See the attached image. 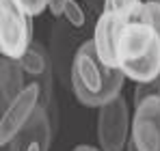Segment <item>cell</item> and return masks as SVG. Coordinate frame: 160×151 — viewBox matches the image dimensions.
Returning <instances> with one entry per match:
<instances>
[{
	"label": "cell",
	"instance_id": "6da1fadb",
	"mask_svg": "<svg viewBox=\"0 0 160 151\" xmlns=\"http://www.w3.org/2000/svg\"><path fill=\"white\" fill-rule=\"evenodd\" d=\"M126 74L121 69L106 67L98 52L93 39H84L76 52L72 69V89L76 100L87 108H102L121 95Z\"/></svg>",
	"mask_w": 160,
	"mask_h": 151
},
{
	"label": "cell",
	"instance_id": "7a4b0ae2",
	"mask_svg": "<svg viewBox=\"0 0 160 151\" xmlns=\"http://www.w3.org/2000/svg\"><path fill=\"white\" fill-rule=\"evenodd\" d=\"M117 69L134 82H149L160 76V37L147 22L126 24L115 43Z\"/></svg>",
	"mask_w": 160,
	"mask_h": 151
},
{
	"label": "cell",
	"instance_id": "3957f363",
	"mask_svg": "<svg viewBox=\"0 0 160 151\" xmlns=\"http://www.w3.org/2000/svg\"><path fill=\"white\" fill-rule=\"evenodd\" d=\"M32 43V22L20 0H0V52L22 58Z\"/></svg>",
	"mask_w": 160,
	"mask_h": 151
},
{
	"label": "cell",
	"instance_id": "277c9868",
	"mask_svg": "<svg viewBox=\"0 0 160 151\" xmlns=\"http://www.w3.org/2000/svg\"><path fill=\"white\" fill-rule=\"evenodd\" d=\"M128 104L119 95L112 101L98 108V143L102 151H123L130 136Z\"/></svg>",
	"mask_w": 160,
	"mask_h": 151
},
{
	"label": "cell",
	"instance_id": "5b68a950",
	"mask_svg": "<svg viewBox=\"0 0 160 151\" xmlns=\"http://www.w3.org/2000/svg\"><path fill=\"white\" fill-rule=\"evenodd\" d=\"M39 101H41V86L32 80L2 112V119H0V145L2 147H7L18 136V132L26 125L35 108L39 106Z\"/></svg>",
	"mask_w": 160,
	"mask_h": 151
},
{
	"label": "cell",
	"instance_id": "8992f818",
	"mask_svg": "<svg viewBox=\"0 0 160 151\" xmlns=\"http://www.w3.org/2000/svg\"><path fill=\"white\" fill-rule=\"evenodd\" d=\"M130 138L138 151H160V100L152 97L136 106Z\"/></svg>",
	"mask_w": 160,
	"mask_h": 151
},
{
	"label": "cell",
	"instance_id": "52a82bcc",
	"mask_svg": "<svg viewBox=\"0 0 160 151\" xmlns=\"http://www.w3.org/2000/svg\"><path fill=\"white\" fill-rule=\"evenodd\" d=\"M82 43H78V37L76 32L69 30L67 22H58L54 26L52 32V46H50V56H52V65L56 78L61 80V84L72 86V69H74V58H76V52Z\"/></svg>",
	"mask_w": 160,
	"mask_h": 151
},
{
	"label": "cell",
	"instance_id": "ba28073f",
	"mask_svg": "<svg viewBox=\"0 0 160 151\" xmlns=\"http://www.w3.org/2000/svg\"><path fill=\"white\" fill-rule=\"evenodd\" d=\"M52 136H54V127H52V121L46 112V108L39 106L35 108L32 117L26 121V125L18 132V136L4 147V151H26V147L30 143H39L43 151H50V145H52Z\"/></svg>",
	"mask_w": 160,
	"mask_h": 151
},
{
	"label": "cell",
	"instance_id": "9c48e42d",
	"mask_svg": "<svg viewBox=\"0 0 160 151\" xmlns=\"http://www.w3.org/2000/svg\"><path fill=\"white\" fill-rule=\"evenodd\" d=\"M128 24L121 15L115 13H102L95 22L93 28V43H95V52L100 56V61L110 67L117 69V54H115V43H117V35L123 26Z\"/></svg>",
	"mask_w": 160,
	"mask_h": 151
},
{
	"label": "cell",
	"instance_id": "30bf717a",
	"mask_svg": "<svg viewBox=\"0 0 160 151\" xmlns=\"http://www.w3.org/2000/svg\"><path fill=\"white\" fill-rule=\"evenodd\" d=\"M24 76L26 74H24V69H22L18 58H11V56L0 58V110L2 112L26 89Z\"/></svg>",
	"mask_w": 160,
	"mask_h": 151
},
{
	"label": "cell",
	"instance_id": "8fae6325",
	"mask_svg": "<svg viewBox=\"0 0 160 151\" xmlns=\"http://www.w3.org/2000/svg\"><path fill=\"white\" fill-rule=\"evenodd\" d=\"M20 65H22L24 74L30 76V78H35V80L52 74V69H54L50 52L46 50L39 41H32V43H30V48L26 50V54L20 58Z\"/></svg>",
	"mask_w": 160,
	"mask_h": 151
},
{
	"label": "cell",
	"instance_id": "7c38bea8",
	"mask_svg": "<svg viewBox=\"0 0 160 151\" xmlns=\"http://www.w3.org/2000/svg\"><path fill=\"white\" fill-rule=\"evenodd\" d=\"M102 13L121 15L128 24H130V22H141V15H143V2H141V0H104Z\"/></svg>",
	"mask_w": 160,
	"mask_h": 151
},
{
	"label": "cell",
	"instance_id": "4fadbf2b",
	"mask_svg": "<svg viewBox=\"0 0 160 151\" xmlns=\"http://www.w3.org/2000/svg\"><path fill=\"white\" fill-rule=\"evenodd\" d=\"M152 97H158L160 100V76L149 80V82H136V89H134V104H143L145 100H152Z\"/></svg>",
	"mask_w": 160,
	"mask_h": 151
},
{
	"label": "cell",
	"instance_id": "5bb4252c",
	"mask_svg": "<svg viewBox=\"0 0 160 151\" xmlns=\"http://www.w3.org/2000/svg\"><path fill=\"white\" fill-rule=\"evenodd\" d=\"M63 17H65V22L72 26V28H82L84 22H87V15H84V11L80 9V4L76 0H67L65 11H63Z\"/></svg>",
	"mask_w": 160,
	"mask_h": 151
},
{
	"label": "cell",
	"instance_id": "9a60e30c",
	"mask_svg": "<svg viewBox=\"0 0 160 151\" xmlns=\"http://www.w3.org/2000/svg\"><path fill=\"white\" fill-rule=\"evenodd\" d=\"M141 22H147L160 37V0L143 2V15H141Z\"/></svg>",
	"mask_w": 160,
	"mask_h": 151
},
{
	"label": "cell",
	"instance_id": "2e32d148",
	"mask_svg": "<svg viewBox=\"0 0 160 151\" xmlns=\"http://www.w3.org/2000/svg\"><path fill=\"white\" fill-rule=\"evenodd\" d=\"M22 2V7L26 9V13L28 15H41V11L48 7V0H20Z\"/></svg>",
	"mask_w": 160,
	"mask_h": 151
},
{
	"label": "cell",
	"instance_id": "e0dca14e",
	"mask_svg": "<svg viewBox=\"0 0 160 151\" xmlns=\"http://www.w3.org/2000/svg\"><path fill=\"white\" fill-rule=\"evenodd\" d=\"M65 4H67V0H48L50 13H52L54 17H61V15H63V11H65Z\"/></svg>",
	"mask_w": 160,
	"mask_h": 151
},
{
	"label": "cell",
	"instance_id": "ac0fdd59",
	"mask_svg": "<svg viewBox=\"0 0 160 151\" xmlns=\"http://www.w3.org/2000/svg\"><path fill=\"white\" fill-rule=\"evenodd\" d=\"M74 151H102V149H95V147H89V145H78Z\"/></svg>",
	"mask_w": 160,
	"mask_h": 151
},
{
	"label": "cell",
	"instance_id": "d6986e66",
	"mask_svg": "<svg viewBox=\"0 0 160 151\" xmlns=\"http://www.w3.org/2000/svg\"><path fill=\"white\" fill-rule=\"evenodd\" d=\"M126 151H138V149H136V145H134V140H132V138L128 140V145H126Z\"/></svg>",
	"mask_w": 160,
	"mask_h": 151
},
{
	"label": "cell",
	"instance_id": "ffe728a7",
	"mask_svg": "<svg viewBox=\"0 0 160 151\" xmlns=\"http://www.w3.org/2000/svg\"><path fill=\"white\" fill-rule=\"evenodd\" d=\"M91 2H102V0H91Z\"/></svg>",
	"mask_w": 160,
	"mask_h": 151
}]
</instances>
